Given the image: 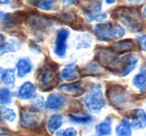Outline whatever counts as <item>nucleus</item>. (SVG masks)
<instances>
[{"instance_id": "obj_13", "label": "nucleus", "mask_w": 146, "mask_h": 136, "mask_svg": "<svg viewBox=\"0 0 146 136\" xmlns=\"http://www.w3.org/2000/svg\"><path fill=\"white\" fill-rule=\"evenodd\" d=\"M63 123V117L60 114H53L52 116H50L48 122H47V128L51 133H54L55 131L59 129L61 127Z\"/></svg>"}, {"instance_id": "obj_11", "label": "nucleus", "mask_w": 146, "mask_h": 136, "mask_svg": "<svg viewBox=\"0 0 146 136\" xmlns=\"http://www.w3.org/2000/svg\"><path fill=\"white\" fill-rule=\"evenodd\" d=\"M35 86L31 82H24L18 89V97L21 99H30L35 94Z\"/></svg>"}, {"instance_id": "obj_31", "label": "nucleus", "mask_w": 146, "mask_h": 136, "mask_svg": "<svg viewBox=\"0 0 146 136\" xmlns=\"http://www.w3.org/2000/svg\"><path fill=\"white\" fill-rule=\"evenodd\" d=\"M5 16H6V14H5L4 12H2V11H0V22H2V21L4 20Z\"/></svg>"}, {"instance_id": "obj_29", "label": "nucleus", "mask_w": 146, "mask_h": 136, "mask_svg": "<svg viewBox=\"0 0 146 136\" xmlns=\"http://www.w3.org/2000/svg\"><path fill=\"white\" fill-rule=\"evenodd\" d=\"M62 2L64 6H70L74 3V0H62Z\"/></svg>"}, {"instance_id": "obj_3", "label": "nucleus", "mask_w": 146, "mask_h": 136, "mask_svg": "<svg viewBox=\"0 0 146 136\" xmlns=\"http://www.w3.org/2000/svg\"><path fill=\"white\" fill-rule=\"evenodd\" d=\"M116 14H118V18L121 19L122 22H124L126 24V26H128L129 28H131L132 30H137L140 28V19H139V14L137 12L133 10H126V9L122 8L121 10H118L116 12Z\"/></svg>"}, {"instance_id": "obj_5", "label": "nucleus", "mask_w": 146, "mask_h": 136, "mask_svg": "<svg viewBox=\"0 0 146 136\" xmlns=\"http://www.w3.org/2000/svg\"><path fill=\"white\" fill-rule=\"evenodd\" d=\"M137 61H138L137 56H135V55H127V56L123 57L122 59L116 60L115 64L117 66L120 65L121 75L126 76L135 68L136 64H137Z\"/></svg>"}, {"instance_id": "obj_9", "label": "nucleus", "mask_w": 146, "mask_h": 136, "mask_svg": "<svg viewBox=\"0 0 146 136\" xmlns=\"http://www.w3.org/2000/svg\"><path fill=\"white\" fill-rule=\"evenodd\" d=\"M60 76L63 80L66 81H73L75 80L78 76L77 66L75 64H68L61 70Z\"/></svg>"}, {"instance_id": "obj_10", "label": "nucleus", "mask_w": 146, "mask_h": 136, "mask_svg": "<svg viewBox=\"0 0 146 136\" xmlns=\"http://www.w3.org/2000/svg\"><path fill=\"white\" fill-rule=\"evenodd\" d=\"M65 104V99L62 95L60 94H51V95L48 96L46 101V106L49 108V109L52 110H57L59 108H61L63 105Z\"/></svg>"}, {"instance_id": "obj_19", "label": "nucleus", "mask_w": 146, "mask_h": 136, "mask_svg": "<svg viewBox=\"0 0 146 136\" xmlns=\"http://www.w3.org/2000/svg\"><path fill=\"white\" fill-rule=\"evenodd\" d=\"M16 117V114L12 109L0 106V119L4 120V121L12 122Z\"/></svg>"}, {"instance_id": "obj_1", "label": "nucleus", "mask_w": 146, "mask_h": 136, "mask_svg": "<svg viewBox=\"0 0 146 136\" xmlns=\"http://www.w3.org/2000/svg\"><path fill=\"white\" fill-rule=\"evenodd\" d=\"M95 33L100 39L107 40V39H118L124 35L123 27L115 23H105V24H98L95 26Z\"/></svg>"}, {"instance_id": "obj_21", "label": "nucleus", "mask_w": 146, "mask_h": 136, "mask_svg": "<svg viewBox=\"0 0 146 136\" xmlns=\"http://www.w3.org/2000/svg\"><path fill=\"white\" fill-rule=\"evenodd\" d=\"M114 49L118 52H124V51H128L133 47V42L131 40H123L116 42L113 45Z\"/></svg>"}, {"instance_id": "obj_32", "label": "nucleus", "mask_w": 146, "mask_h": 136, "mask_svg": "<svg viewBox=\"0 0 146 136\" xmlns=\"http://www.w3.org/2000/svg\"><path fill=\"white\" fill-rule=\"evenodd\" d=\"M11 0H0V4H8Z\"/></svg>"}, {"instance_id": "obj_12", "label": "nucleus", "mask_w": 146, "mask_h": 136, "mask_svg": "<svg viewBox=\"0 0 146 136\" xmlns=\"http://www.w3.org/2000/svg\"><path fill=\"white\" fill-rule=\"evenodd\" d=\"M16 68L19 77H24L25 75H27L32 70V63L30 62L29 59L22 58L17 62Z\"/></svg>"}, {"instance_id": "obj_7", "label": "nucleus", "mask_w": 146, "mask_h": 136, "mask_svg": "<svg viewBox=\"0 0 146 136\" xmlns=\"http://www.w3.org/2000/svg\"><path fill=\"white\" fill-rule=\"evenodd\" d=\"M131 127L135 129H142L146 126V113L142 109H135L131 112L130 119Z\"/></svg>"}, {"instance_id": "obj_26", "label": "nucleus", "mask_w": 146, "mask_h": 136, "mask_svg": "<svg viewBox=\"0 0 146 136\" xmlns=\"http://www.w3.org/2000/svg\"><path fill=\"white\" fill-rule=\"evenodd\" d=\"M55 136H77V131L75 128L68 127L64 130H59Z\"/></svg>"}, {"instance_id": "obj_35", "label": "nucleus", "mask_w": 146, "mask_h": 136, "mask_svg": "<svg viewBox=\"0 0 146 136\" xmlns=\"http://www.w3.org/2000/svg\"><path fill=\"white\" fill-rule=\"evenodd\" d=\"M0 136H10V135H8V134H0Z\"/></svg>"}, {"instance_id": "obj_16", "label": "nucleus", "mask_w": 146, "mask_h": 136, "mask_svg": "<svg viewBox=\"0 0 146 136\" xmlns=\"http://www.w3.org/2000/svg\"><path fill=\"white\" fill-rule=\"evenodd\" d=\"M59 89L62 92L70 95H79L82 93V88L80 86V83L76 82V83H71V84H65L59 87Z\"/></svg>"}, {"instance_id": "obj_15", "label": "nucleus", "mask_w": 146, "mask_h": 136, "mask_svg": "<svg viewBox=\"0 0 146 136\" xmlns=\"http://www.w3.org/2000/svg\"><path fill=\"white\" fill-rule=\"evenodd\" d=\"M96 136H106L111 133V121L109 119H105L100 122L95 127Z\"/></svg>"}, {"instance_id": "obj_34", "label": "nucleus", "mask_w": 146, "mask_h": 136, "mask_svg": "<svg viewBox=\"0 0 146 136\" xmlns=\"http://www.w3.org/2000/svg\"><path fill=\"white\" fill-rule=\"evenodd\" d=\"M143 14H144V16L146 17V6L144 7V9H143Z\"/></svg>"}, {"instance_id": "obj_33", "label": "nucleus", "mask_w": 146, "mask_h": 136, "mask_svg": "<svg viewBox=\"0 0 146 136\" xmlns=\"http://www.w3.org/2000/svg\"><path fill=\"white\" fill-rule=\"evenodd\" d=\"M105 1H106L107 4H112V3L115 2V0H105Z\"/></svg>"}, {"instance_id": "obj_2", "label": "nucleus", "mask_w": 146, "mask_h": 136, "mask_svg": "<svg viewBox=\"0 0 146 136\" xmlns=\"http://www.w3.org/2000/svg\"><path fill=\"white\" fill-rule=\"evenodd\" d=\"M84 104L89 110L93 112H99L105 105L103 94L99 85H95L90 89L88 94L84 97Z\"/></svg>"}, {"instance_id": "obj_8", "label": "nucleus", "mask_w": 146, "mask_h": 136, "mask_svg": "<svg viewBox=\"0 0 146 136\" xmlns=\"http://www.w3.org/2000/svg\"><path fill=\"white\" fill-rule=\"evenodd\" d=\"M37 79L38 82L40 83L41 88H47L53 83V80H54V73L50 68H43L40 71L38 72V75H37Z\"/></svg>"}, {"instance_id": "obj_6", "label": "nucleus", "mask_w": 146, "mask_h": 136, "mask_svg": "<svg viewBox=\"0 0 146 136\" xmlns=\"http://www.w3.org/2000/svg\"><path fill=\"white\" fill-rule=\"evenodd\" d=\"M20 123L23 127L26 128H34L38 125L39 117L37 113L33 110L24 109L21 112Z\"/></svg>"}, {"instance_id": "obj_27", "label": "nucleus", "mask_w": 146, "mask_h": 136, "mask_svg": "<svg viewBox=\"0 0 146 136\" xmlns=\"http://www.w3.org/2000/svg\"><path fill=\"white\" fill-rule=\"evenodd\" d=\"M137 42H138V44H139L141 50L146 51V34L139 35V36L137 37Z\"/></svg>"}, {"instance_id": "obj_14", "label": "nucleus", "mask_w": 146, "mask_h": 136, "mask_svg": "<svg viewBox=\"0 0 146 136\" xmlns=\"http://www.w3.org/2000/svg\"><path fill=\"white\" fill-rule=\"evenodd\" d=\"M131 124L127 119H123L116 126V135L117 136H131Z\"/></svg>"}, {"instance_id": "obj_18", "label": "nucleus", "mask_w": 146, "mask_h": 136, "mask_svg": "<svg viewBox=\"0 0 146 136\" xmlns=\"http://www.w3.org/2000/svg\"><path fill=\"white\" fill-rule=\"evenodd\" d=\"M109 99L112 101V103L116 104H124L126 102V95L125 93H123L122 90L118 91V90H114L113 93L109 94Z\"/></svg>"}, {"instance_id": "obj_23", "label": "nucleus", "mask_w": 146, "mask_h": 136, "mask_svg": "<svg viewBox=\"0 0 146 136\" xmlns=\"http://www.w3.org/2000/svg\"><path fill=\"white\" fill-rule=\"evenodd\" d=\"M69 118L71 121L76 123H86L91 120V117L88 115H78V114H69Z\"/></svg>"}, {"instance_id": "obj_4", "label": "nucleus", "mask_w": 146, "mask_h": 136, "mask_svg": "<svg viewBox=\"0 0 146 136\" xmlns=\"http://www.w3.org/2000/svg\"><path fill=\"white\" fill-rule=\"evenodd\" d=\"M69 36V31L67 29H59L57 32L56 41H55V48L54 52L57 56L64 57L66 53V41Z\"/></svg>"}, {"instance_id": "obj_17", "label": "nucleus", "mask_w": 146, "mask_h": 136, "mask_svg": "<svg viewBox=\"0 0 146 136\" xmlns=\"http://www.w3.org/2000/svg\"><path fill=\"white\" fill-rule=\"evenodd\" d=\"M132 82H133L134 86L140 89L141 91L146 90V70H142L140 73L134 76Z\"/></svg>"}, {"instance_id": "obj_24", "label": "nucleus", "mask_w": 146, "mask_h": 136, "mask_svg": "<svg viewBox=\"0 0 146 136\" xmlns=\"http://www.w3.org/2000/svg\"><path fill=\"white\" fill-rule=\"evenodd\" d=\"M15 50H16V46L14 42H5L4 44L0 46V55H3L7 52H13Z\"/></svg>"}, {"instance_id": "obj_25", "label": "nucleus", "mask_w": 146, "mask_h": 136, "mask_svg": "<svg viewBox=\"0 0 146 136\" xmlns=\"http://www.w3.org/2000/svg\"><path fill=\"white\" fill-rule=\"evenodd\" d=\"M54 1L53 0H38L36 2V6L43 10H49L52 8Z\"/></svg>"}, {"instance_id": "obj_20", "label": "nucleus", "mask_w": 146, "mask_h": 136, "mask_svg": "<svg viewBox=\"0 0 146 136\" xmlns=\"http://www.w3.org/2000/svg\"><path fill=\"white\" fill-rule=\"evenodd\" d=\"M1 80L5 85H13L15 82V72L13 69H6L1 75Z\"/></svg>"}, {"instance_id": "obj_28", "label": "nucleus", "mask_w": 146, "mask_h": 136, "mask_svg": "<svg viewBox=\"0 0 146 136\" xmlns=\"http://www.w3.org/2000/svg\"><path fill=\"white\" fill-rule=\"evenodd\" d=\"M33 105L36 108H42L44 106V101H43V99L41 97H38L36 100L33 101Z\"/></svg>"}, {"instance_id": "obj_30", "label": "nucleus", "mask_w": 146, "mask_h": 136, "mask_svg": "<svg viewBox=\"0 0 146 136\" xmlns=\"http://www.w3.org/2000/svg\"><path fill=\"white\" fill-rule=\"evenodd\" d=\"M4 43H5V36L0 33V46H1V45H3Z\"/></svg>"}, {"instance_id": "obj_22", "label": "nucleus", "mask_w": 146, "mask_h": 136, "mask_svg": "<svg viewBox=\"0 0 146 136\" xmlns=\"http://www.w3.org/2000/svg\"><path fill=\"white\" fill-rule=\"evenodd\" d=\"M11 102V93L7 88H0V104H8Z\"/></svg>"}]
</instances>
